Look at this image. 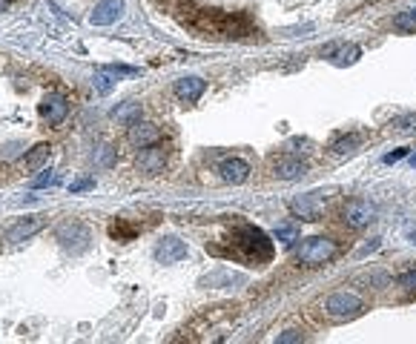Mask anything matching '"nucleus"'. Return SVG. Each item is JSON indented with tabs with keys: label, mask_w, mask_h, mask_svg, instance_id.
Here are the masks:
<instances>
[{
	"label": "nucleus",
	"mask_w": 416,
	"mask_h": 344,
	"mask_svg": "<svg viewBox=\"0 0 416 344\" xmlns=\"http://www.w3.org/2000/svg\"><path fill=\"white\" fill-rule=\"evenodd\" d=\"M190 29H195L204 38H227V40H241V38H253L259 35L253 29V23L244 15H227V12H210L201 9L184 17Z\"/></svg>",
	"instance_id": "obj_1"
},
{
	"label": "nucleus",
	"mask_w": 416,
	"mask_h": 344,
	"mask_svg": "<svg viewBox=\"0 0 416 344\" xmlns=\"http://www.w3.org/2000/svg\"><path fill=\"white\" fill-rule=\"evenodd\" d=\"M233 256L239 259V261H244V264H264V261H270L273 259V244H270V238L264 236V229H259V227H253V224H241V227H236V233H233Z\"/></svg>",
	"instance_id": "obj_2"
},
{
	"label": "nucleus",
	"mask_w": 416,
	"mask_h": 344,
	"mask_svg": "<svg viewBox=\"0 0 416 344\" xmlns=\"http://www.w3.org/2000/svg\"><path fill=\"white\" fill-rule=\"evenodd\" d=\"M336 252H339V244L333 238L316 236V238H307L302 247H298L296 259H298V264H305V267H321V264H328Z\"/></svg>",
	"instance_id": "obj_3"
},
{
	"label": "nucleus",
	"mask_w": 416,
	"mask_h": 344,
	"mask_svg": "<svg viewBox=\"0 0 416 344\" xmlns=\"http://www.w3.org/2000/svg\"><path fill=\"white\" fill-rule=\"evenodd\" d=\"M365 310V302L356 295V293H348V290H339L333 293L328 302H325V313L336 321H344V318H356L359 313Z\"/></svg>",
	"instance_id": "obj_4"
},
{
	"label": "nucleus",
	"mask_w": 416,
	"mask_h": 344,
	"mask_svg": "<svg viewBox=\"0 0 416 344\" xmlns=\"http://www.w3.org/2000/svg\"><path fill=\"white\" fill-rule=\"evenodd\" d=\"M374 218H376V206L371 201H365V198L348 201V204H344V210H342V221H344V227H351V229H365Z\"/></svg>",
	"instance_id": "obj_5"
},
{
	"label": "nucleus",
	"mask_w": 416,
	"mask_h": 344,
	"mask_svg": "<svg viewBox=\"0 0 416 344\" xmlns=\"http://www.w3.org/2000/svg\"><path fill=\"white\" fill-rule=\"evenodd\" d=\"M290 213L296 218H305V221H319L321 213H325V198H321V193H307L302 198H293Z\"/></svg>",
	"instance_id": "obj_6"
},
{
	"label": "nucleus",
	"mask_w": 416,
	"mask_h": 344,
	"mask_svg": "<svg viewBox=\"0 0 416 344\" xmlns=\"http://www.w3.org/2000/svg\"><path fill=\"white\" fill-rule=\"evenodd\" d=\"M66 115H69V104H66V98L63 95H55V92H52V95H46L43 101H40V118L46 121V124H61L63 118H66Z\"/></svg>",
	"instance_id": "obj_7"
},
{
	"label": "nucleus",
	"mask_w": 416,
	"mask_h": 344,
	"mask_svg": "<svg viewBox=\"0 0 416 344\" xmlns=\"http://www.w3.org/2000/svg\"><path fill=\"white\" fill-rule=\"evenodd\" d=\"M138 164H141L144 172L150 175H158L167 164V149L161 144H150V147H141V155H138Z\"/></svg>",
	"instance_id": "obj_8"
},
{
	"label": "nucleus",
	"mask_w": 416,
	"mask_h": 344,
	"mask_svg": "<svg viewBox=\"0 0 416 344\" xmlns=\"http://www.w3.org/2000/svg\"><path fill=\"white\" fill-rule=\"evenodd\" d=\"M121 15H124V0H101L89 20H92V26H109Z\"/></svg>",
	"instance_id": "obj_9"
},
{
	"label": "nucleus",
	"mask_w": 416,
	"mask_h": 344,
	"mask_svg": "<svg viewBox=\"0 0 416 344\" xmlns=\"http://www.w3.org/2000/svg\"><path fill=\"white\" fill-rule=\"evenodd\" d=\"M184 256H187V244H184L181 238H175V236L164 238V241L155 247V259H158L161 264H175V261H181Z\"/></svg>",
	"instance_id": "obj_10"
},
{
	"label": "nucleus",
	"mask_w": 416,
	"mask_h": 344,
	"mask_svg": "<svg viewBox=\"0 0 416 344\" xmlns=\"http://www.w3.org/2000/svg\"><path fill=\"white\" fill-rule=\"evenodd\" d=\"M118 75H135V69H129V66H104L95 72L92 83H95V89L101 92V95H109L115 81H118Z\"/></svg>",
	"instance_id": "obj_11"
},
{
	"label": "nucleus",
	"mask_w": 416,
	"mask_h": 344,
	"mask_svg": "<svg viewBox=\"0 0 416 344\" xmlns=\"http://www.w3.org/2000/svg\"><path fill=\"white\" fill-rule=\"evenodd\" d=\"M173 89H175V95H178L184 104H195V101L204 95L207 81H201V78H195V75H187V78H178Z\"/></svg>",
	"instance_id": "obj_12"
},
{
	"label": "nucleus",
	"mask_w": 416,
	"mask_h": 344,
	"mask_svg": "<svg viewBox=\"0 0 416 344\" xmlns=\"http://www.w3.org/2000/svg\"><path fill=\"white\" fill-rule=\"evenodd\" d=\"M158 138H161V132H158L155 124H147V121H141V118H138L135 124H129V141H132L135 147L158 144Z\"/></svg>",
	"instance_id": "obj_13"
},
{
	"label": "nucleus",
	"mask_w": 416,
	"mask_h": 344,
	"mask_svg": "<svg viewBox=\"0 0 416 344\" xmlns=\"http://www.w3.org/2000/svg\"><path fill=\"white\" fill-rule=\"evenodd\" d=\"M218 172H221V178L227 183H244L250 178V164H247V161H241V158H227V161H221Z\"/></svg>",
	"instance_id": "obj_14"
},
{
	"label": "nucleus",
	"mask_w": 416,
	"mask_h": 344,
	"mask_svg": "<svg viewBox=\"0 0 416 344\" xmlns=\"http://www.w3.org/2000/svg\"><path fill=\"white\" fill-rule=\"evenodd\" d=\"M43 227V215H32V218H23V221H17L9 233H6V241L9 244H20V241H26V238H32L38 229Z\"/></svg>",
	"instance_id": "obj_15"
},
{
	"label": "nucleus",
	"mask_w": 416,
	"mask_h": 344,
	"mask_svg": "<svg viewBox=\"0 0 416 344\" xmlns=\"http://www.w3.org/2000/svg\"><path fill=\"white\" fill-rule=\"evenodd\" d=\"M305 172H307V167H305V161H298V158H287V161H279V164H275V175L282 181H296Z\"/></svg>",
	"instance_id": "obj_16"
},
{
	"label": "nucleus",
	"mask_w": 416,
	"mask_h": 344,
	"mask_svg": "<svg viewBox=\"0 0 416 344\" xmlns=\"http://www.w3.org/2000/svg\"><path fill=\"white\" fill-rule=\"evenodd\" d=\"M115 115V118H118V121H124V124H135L138 118H141V104H124V106H118V109H115L112 112Z\"/></svg>",
	"instance_id": "obj_17"
},
{
	"label": "nucleus",
	"mask_w": 416,
	"mask_h": 344,
	"mask_svg": "<svg viewBox=\"0 0 416 344\" xmlns=\"http://www.w3.org/2000/svg\"><path fill=\"white\" fill-rule=\"evenodd\" d=\"M46 161H49V144H38V147L26 155V167H29V170H40Z\"/></svg>",
	"instance_id": "obj_18"
},
{
	"label": "nucleus",
	"mask_w": 416,
	"mask_h": 344,
	"mask_svg": "<svg viewBox=\"0 0 416 344\" xmlns=\"http://www.w3.org/2000/svg\"><path fill=\"white\" fill-rule=\"evenodd\" d=\"M359 141H362V138L353 132V135H342V138H336V141H333V152L336 155H348V152H353L356 147H359Z\"/></svg>",
	"instance_id": "obj_19"
},
{
	"label": "nucleus",
	"mask_w": 416,
	"mask_h": 344,
	"mask_svg": "<svg viewBox=\"0 0 416 344\" xmlns=\"http://www.w3.org/2000/svg\"><path fill=\"white\" fill-rule=\"evenodd\" d=\"M135 233H138V227H132V224H127V221H115V224L109 227V236L118 238V241H132Z\"/></svg>",
	"instance_id": "obj_20"
},
{
	"label": "nucleus",
	"mask_w": 416,
	"mask_h": 344,
	"mask_svg": "<svg viewBox=\"0 0 416 344\" xmlns=\"http://www.w3.org/2000/svg\"><path fill=\"white\" fill-rule=\"evenodd\" d=\"M275 238H279L285 247H293L298 241V227L296 224H279V229H275Z\"/></svg>",
	"instance_id": "obj_21"
},
{
	"label": "nucleus",
	"mask_w": 416,
	"mask_h": 344,
	"mask_svg": "<svg viewBox=\"0 0 416 344\" xmlns=\"http://www.w3.org/2000/svg\"><path fill=\"white\" fill-rule=\"evenodd\" d=\"M359 55H362L359 46H342V49L333 55V63H336V66H348V63H353Z\"/></svg>",
	"instance_id": "obj_22"
},
{
	"label": "nucleus",
	"mask_w": 416,
	"mask_h": 344,
	"mask_svg": "<svg viewBox=\"0 0 416 344\" xmlns=\"http://www.w3.org/2000/svg\"><path fill=\"white\" fill-rule=\"evenodd\" d=\"M394 26H397L399 32H416V6L408 9V12H402V15L394 20Z\"/></svg>",
	"instance_id": "obj_23"
},
{
	"label": "nucleus",
	"mask_w": 416,
	"mask_h": 344,
	"mask_svg": "<svg viewBox=\"0 0 416 344\" xmlns=\"http://www.w3.org/2000/svg\"><path fill=\"white\" fill-rule=\"evenodd\" d=\"M52 183H58V175H55L52 170H46L43 175H38V178L32 181V190H43V187H52Z\"/></svg>",
	"instance_id": "obj_24"
},
{
	"label": "nucleus",
	"mask_w": 416,
	"mask_h": 344,
	"mask_svg": "<svg viewBox=\"0 0 416 344\" xmlns=\"http://www.w3.org/2000/svg\"><path fill=\"white\" fill-rule=\"evenodd\" d=\"M394 126L399 132H416V115H405V118H397Z\"/></svg>",
	"instance_id": "obj_25"
},
{
	"label": "nucleus",
	"mask_w": 416,
	"mask_h": 344,
	"mask_svg": "<svg viewBox=\"0 0 416 344\" xmlns=\"http://www.w3.org/2000/svg\"><path fill=\"white\" fill-rule=\"evenodd\" d=\"M279 344H298V341H305V336L298 333V330H285V333H279V338H275Z\"/></svg>",
	"instance_id": "obj_26"
},
{
	"label": "nucleus",
	"mask_w": 416,
	"mask_h": 344,
	"mask_svg": "<svg viewBox=\"0 0 416 344\" xmlns=\"http://www.w3.org/2000/svg\"><path fill=\"white\" fill-rule=\"evenodd\" d=\"M397 284H399V287H405V290H416V270L402 272L399 279H397Z\"/></svg>",
	"instance_id": "obj_27"
},
{
	"label": "nucleus",
	"mask_w": 416,
	"mask_h": 344,
	"mask_svg": "<svg viewBox=\"0 0 416 344\" xmlns=\"http://www.w3.org/2000/svg\"><path fill=\"white\" fill-rule=\"evenodd\" d=\"M408 155V149H394V152H387L385 155V164H397V161H402Z\"/></svg>",
	"instance_id": "obj_28"
},
{
	"label": "nucleus",
	"mask_w": 416,
	"mask_h": 344,
	"mask_svg": "<svg viewBox=\"0 0 416 344\" xmlns=\"http://www.w3.org/2000/svg\"><path fill=\"white\" fill-rule=\"evenodd\" d=\"M83 190H92V181H89V178H86V181H75L72 187H69V193H72V195H75V193H83Z\"/></svg>",
	"instance_id": "obj_29"
},
{
	"label": "nucleus",
	"mask_w": 416,
	"mask_h": 344,
	"mask_svg": "<svg viewBox=\"0 0 416 344\" xmlns=\"http://www.w3.org/2000/svg\"><path fill=\"white\" fill-rule=\"evenodd\" d=\"M408 238H410V244H416V229H410V233H408Z\"/></svg>",
	"instance_id": "obj_30"
},
{
	"label": "nucleus",
	"mask_w": 416,
	"mask_h": 344,
	"mask_svg": "<svg viewBox=\"0 0 416 344\" xmlns=\"http://www.w3.org/2000/svg\"><path fill=\"white\" fill-rule=\"evenodd\" d=\"M6 3H9V0H0V6H6Z\"/></svg>",
	"instance_id": "obj_31"
}]
</instances>
